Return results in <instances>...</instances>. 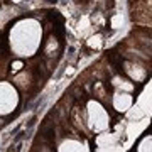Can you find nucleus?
Here are the masks:
<instances>
[{
    "label": "nucleus",
    "mask_w": 152,
    "mask_h": 152,
    "mask_svg": "<svg viewBox=\"0 0 152 152\" xmlns=\"http://www.w3.org/2000/svg\"><path fill=\"white\" fill-rule=\"evenodd\" d=\"M12 49L17 56H32L41 46V27L34 20H24L12 29Z\"/></svg>",
    "instance_id": "f257e3e1"
},
{
    "label": "nucleus",
    "mask_w": 152,
    "mask_h": 152,
    "mask_svg": "<svg viewBox=\"0 0 152 152\" xmlns=\"http://www.w3.org/2000/svg\"><path fill=\"white\" fill-rule=\"evenodd\" d=\"M88 125L93 132H103L110 125V117L107 110L96 102L88 103Z\"/></svg>",
    "instance_id": "f03ea898"
},
{
    "label": "nucleus",
    "mask_w": 152,
    "mask_h": 152,
    "mask_svg": "<svg viewBox=\"0 0 152 152\" xmlns=\"http://www.w3.org/2000/svg\"><path fill=\"white\" fill-rule=\"evenodd\" d=\"M19 95L10 83H0V115H9L17 108Z\"/></svg>",
    "instance_id": "7ed1b4c3"
},
{
    "label": "nucleus",
    "mask_w": 152,
    "mask_h": 152,
    "mask_svg": "<svg viewBox=\"0 0 152 152\" xmlns=\"http://www.w3.org/2000/svg\"><path fill=\"white\" fill-rule=\"evenodd\" d=\"M58 152H90V149H88L81 140H76V139H66V140L59 145Z\"/></svg>",
    "instance_id": "20e7f679"
},
{
    "label": "nucleus",
    "mask_w": 152,
    "mask_h": 152,
    "mask_svg": "<svg viewBox=\"0 0 152 152\" xmlns=\"http://www.w3.org/2000/svg\"><path fill=\"white\" fill-rule=\"evenodd\" d=\"M132 105V96L130 95H127V93H118V95H115L113 96V107L118 112H125V110H129Z\"/></svg>",
    "instance_id": "39448f33"
},
{
    "label": "nucleus",
    "mask_w": 152,
    "mask_h": 152,
    "mask_svg": "<svg viewBox=\"0 0 152 152\" xmlns=\"http://www.w3.org/2000/svg\"><path fill=\"white\" fill-rule=\"evenodd\" d=\"M137 152H152V135H145L139 142Z\"/></svg>",
    "instance_id": "423d86ee"
},
{
    "label": "nucleus",
    "mask_w": 152,
    "mask_h": 152,
    "mask_svg": "<svg viewBox=\"0 0 152 152\" xmlns=\"http://www.w3.org/2000/svg\"><path fill=\"white\" fill-rule=\"evenodd\" d=\"M20 68H22V63H20V61H17V63H14V64H12V69H14V71H19Z\"/></svg>",
    "instance_id": "0eeeda50"
}]
</instances>
